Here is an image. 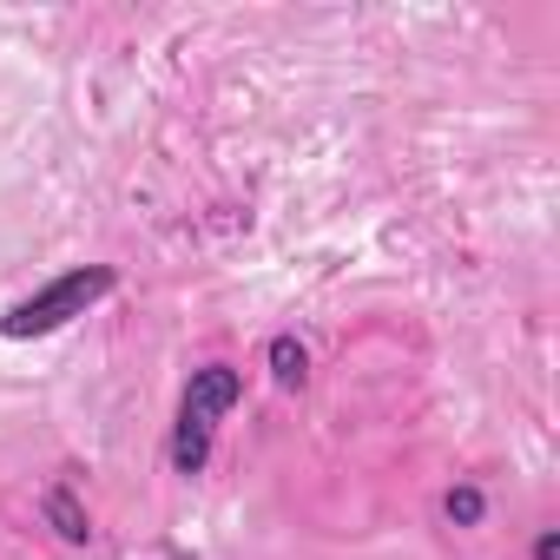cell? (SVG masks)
Wrapping results in <instances>:
<instances>
[{
    "mask_svg": "<svg viewBox=\"0 0 560 560\" xmlns=\"http://www.w3.org/2000/svg\"><path fill=\"white\" fill-rule=\"evenodd\" d=\"M237 396H244V376H237L231 363H205V370H191L185 402H178V429H172V468H178V475H205V462H211V435H218V422L237 409Z\"/></svg>",
    "mask_w": 560,
    "mask_h": 560,
    "instance_id": "obj_1",
    "label": "cell"
},
{
    "mask_svg": "<svg viewBox=\"0 0 560 560\" xmlns=\"http://www.w3.org/2000/svg\"><path fill=\"white\" fill-rule=\"evenodd\" d=\"M113 284H119V277H113L106 264H80V270L54 277V284H40L34 298H21L8 317H0V337H14V343H27V337H54V330H67L73 317H86Z\"/></svg>",
    "mask_w": 560,
    "mask_h": 560,
    "instance_id": "obj_2",
    "label": "cell"
},
{
    "mask_svg": "<svg viewBox=\"0 0 560 560\" xmlns=\"http://www.w3.org/2000/svg\"><path fill=\"white\" fill-rule=\"evenodd\" d=\"M40 508H47V521H54V527H60V540H73V547H80V540H86V534H93V527H86V508H80V494H73V488H67V481H54V488H47V501H40Z\"/></svg>",
    "mask_w": 560,
    "mask_h": 560,
    "instance_id": "obj_3",
    "label": "cell"
},
{
    "mask_svg": "<svg viewBox=\"0 0 560 560\" xmlns=\"http://www.w3.org/2000/svg\"><path fill=\"white\" fill-rule=\"evenodd\" d=\"M304 370H311V357H304V343H298V337H270V376H277V383L298 389V383H304Z\"/></svg>",
    "mask_w": 560,
    "mask_h": 560,
    "instance_id": "obj_4",
    "label": "cell"
},
{
    "mask_svg": "<svg viewBox=\"0 0 560 560\" xmlns=\"http://www.w3.org/2000/svg\"><path fill=\"white\" fill-rule=\"evenodd\" d=\"M442 508H448V521H455V527H475L488 501H481V488H448V501H442Z\"/></svg>",
    "mask_w": 560,
    "mask_h": 560,
    "instance_id": "obj_5",
    "label": "cell"
},
{
    "mask_svg": "<svg viewBox=\"0 0 560 560\" xmlns=\"http://www.w3.org/2000/svg\"><path fill=\"white\" fill-rule=\"evenodd\" d=\"M534 560H560V540H553V534H540V540H534Z\"/></svg>",
    "mask_w": 560,
    "mask_h": 560,
    "instance_id": "obj_6",
    "label": "cell"
}]
</instances>
